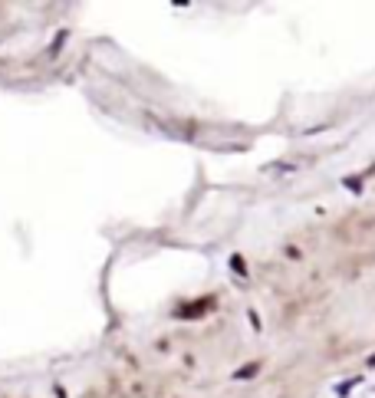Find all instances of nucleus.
I'll return each mask as SVG.
<instances>
[{"mask_svg": "<svg viewBox=\"0 0 375 398\" xmlns=\"http://www.w3.org/2000/svg\"><path fill=\"white\" fill-rule=\"evenodd\" d=\"M260 372V362H250V365H244V369H237V372H234V379L237 382H247L250 375H257Z\"/></svg>", "mask_w": 375, "mask_h": 398, "instance_id": "f257e3e1", "label": "nucleus"}, {"mask_svg": "<svg viewBox=\"0 0 375 398\" xmlns=\"http://www.w3.org/2000/svg\"><path fill=\"white\" fill-rule=\"evenodd\" d=\"M359 382H362V379H349V382H339V385H336V395H339V398H346V395H349V392H352V389H356V385H359Z\"/></svg>", "mask_w": 375, "mask_h": 398, "instance_id": "f03ea898", "label": "nucleus"}, {"mask_svg": "<svg viewBox=\"0 0 375 398\" xmlns=\"http://www.w3.org/2000/svg\"><path fill=\"white\" fill-rule=\"evenodd\" d=\"M366 175H369V171H366ZM366 175H356V178H342V185H346L349 191H356V195H359V191H362V178H366Z\"/></svg>", "mask_w": 375, "mask_h": 398, "instance_id": "7ed1b4c3", "label": "nucleus"}, {"mask_svg": "<svg viewBox=\"0 0 375 398\" xmlns=\"http://www.w3.org/2000/svg\"><path fill=\"white\" fill-rule=\"evenodd\" d=\"M230 267H234V270H237V277H247V263H244V257H230Z\"/></svg>", "mask_w": 375, "mask_h": 398, "instance_id": "20e7f679", "label": "nucleus"}, {"mask_svg": "<svg viewBox=\"0 0 375 398\" xmlns=\"http://www.w3.org/2000/svg\"><path fill=\"white\" fill-rule=\"evenodd\" d=\"M369 369H375V356H369Z\"/></svg>", "mask_w": 375, "mask_h": 398, "instance_id": "39448f33", "label": "nucleus"}]
</instances>
